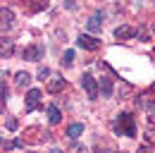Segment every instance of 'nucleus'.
I'll list each match as a JSON object with an SVG mask.
<instances>
[{"instance_id": "f257e3e1", "label": "nucleus", "mask_w": 155, "mask_h": 153, "mask_svg": "<svg viewBox=\"0 0 155 153\" xmlns=\"http://www.w3.org/2000/svg\"><path fill=\"white\" fill-rule=\"evenodd\" d=\"M112 129H115L117 136H136V122H134V115L131 113H122L117 115V120L112 122Z\"/></svg>"}, {"instance_id": "f03ea898", "label": "nucleus", "mask_w": 155, "mask_h": 153, "mask_svg": "<svg viewBox=\"0 0 155 153\" xmlns=\"http://www.w3.org/2000/svg\"><path fill=\"white\" fill-rule=\"evenodd\" d=\"M81 86L86 89V93H88V98H91V100H96V98H98V84H96V79L88 74V72L81 76Z\"/></svg>"}, {"instance_id": "7ed1b4c3", "label": "nucleus", "mask_w": 155, "mask_h": 153, "mask_svg": "<svg viewBox=\"0 0 155 153\" xmlns=\"http://www.w3.org/2000/svg\"><path fill=\"white\" fill-rule=\"evenodd\" d=\"M77 43L81 48H86V50H98V48H100V41L93 38V36H86V34H81V36L77 38Z\"/></svg>"}, {"instance_id": "20e7f679", "label": "nucleus", "mask_w": 155, "mask_h": 153, "mask_svg": "<svg viewBox=\"0 0 155 153\" xmlns=\"http://www.w3.org/2000/svg\"><path fill=\"white\" fill-rule=\"evenodd\" d=\"M38 103H41V91H38V89H31V91L26 93V113L36 110Z\"/></svg>"}, {"instance_id": "39448f33", "label": "nucleus", "mask_w": 155, "mask_h": 153, "mask_svg": "<svg viewBox=\"0 0 155 153\" xmlns=\"http://www.w3.org/2000/svg\"><path fill=\"white\" fill-rule=\"evenodd\" d=\"M45 55V48H43V46H31V48H26V50H24V60H36V62H38L41 57Z\"/></svg>"}, {"instance_id": "423d86ee", "label": "nucleus", "mask_w": 155, "mask_h": 153, "mask_svg": "<svg viewBox=\"0 0 155 153\" xmlns=\"http://www.w3.org/2000/svg\"><path fill=\"white\" fill-rule=\"evenodd\" d=\"M103 17H105V15L98 10L96 15L86 22V29H88V31H93V34H96V31H100V29H103Z\"/></svg>"}, {"instance_id": "0eeeda50", "label": "nucleus", "mask_w": 155, "mask_h": 153, "mask_svg": "<svg viewBox=\"0 0 155 153\" xmlns=\"http://www.w3.org/2000/svg\"><path fill=\"white\" fill-rule=\"evenodd\" d=\"M64 86H67V81H64L62 76H53V79L48 81V91H50V93H58V91H62Z\"/></svg>"}, {"instance_id": "6e6552de", "label": "nucleus", "mask_w": 155, "mask_h": 153, "mask_svg": "<svg viewBox=\"0 0 155 153\" xmlns=\"http://www.w3.org/2000/svg\"><path fill=\"white\" fill-rule=\"evenodd\" d=\"M60 117H62V115H60L58 105H48V122H50V124H58Z\"/></svg>"}, {"instance_id": "1a4fd4ad", "label": "nucleus", "mask_w": 155, "mask_h": 153, "mask_svg": "<svg viewBox=\"0 0 155 153\" xmlns=\"http://www.w3.org/2000/svg\"><path fill=\"white\" fill-rule=\"evenodd\" d=\"M115 36L117 38H131V36H136V31L131 29V26H117V29H115Z\"/></svg>"}, {"instance_id": "9d476101", "label": "nucleus", "mask_w": 155, "mask_h": 153, "mask_svg": "<svg viewBox=\"0 0 155 153\" xmlns=\"http://www.w3.org/2000/svg\"><path fill=\"white\" fill-rule=\"evenodd\" d=\"M81 132H84V124H81V122H74V124L67 127V136H69V139H79Z\"/></svg>"}, {"instance_id": "9b49d317", "label": "nucleus", "mask_w": 155, "mask_h": 153, "mask_svg": "<svg viewBox=\"0 0 155 153\" xmlns=\"http://www.w3.org/2000/svg\"><path fill=\"white\" fill-rule=\"evenodd\" d=\"M12 19H15V15L7 7H2V29H10L12 26Z\"/></svg>"}, {"instance_id": "f8f14e48", "label": "nucleus", "mask_w": 155, "mask_h": 153, "mask_svg": "<svg viewBox=\"0 0 155 153\" xmlns=\"http://www.w3.org/2000/svg\"><path fill=\"white\" fill-rule=\"evenodd\" d=\"M100 86H103V93L105 96H112V79L110 76H103L100 79Z\"/></svg>"}, {"instance_id": "ddd939ff", "label": "nucleus", "mask_w": 155, "mask_h": 153, "mask_svg": "<svg viewBox=\"0 0 155 153\" xmlns=\"http://www.w3.org/2000/svg\"><path fill=\"white\" fill-rule=\"evenodd\" d=\"M29 81H31V74H29V72H19V74H17V86H26Z\"/></svg>"}, {"instance_id": "4468645a", "label": "nucleus", "mask_w": 155, "mask_h": 153, "mask_svg": "<svg viewBox=\"0 0 155 153\" xmlns=\"http://www.w3.org/2000/svg\"><path fill=\"white\" fill-rule=\"evenodd\" d=\"M146 113H148V117L155 122V100H150V103H146Z\"/></svg>"}, {"instance_id": "2eb2a0df", "label": "nucleus", "mask_w": 155, "mask_h": 153, "mask_svg": "<svg viewBox=\"0 0 155 153\" xmlns=\"http://www.w3.org/2000/svg\"><path fill=\"white\" fill-rule=\"evenodd\" d=\"M72 62H74V50H67L62 55V65H72Z\"/></svg>"}, {"instance_id": "dca6fc26", "label": "nucleus", "mask_w": 155, "mask_h": 153, "mask_svg": "<svg viewBox=\"0 0 155 153\" xmlns=\"http://www.w3.org/2000/svg\"><path fill=\"white\" fill-rule=\"evenodd\" d=\"M138 153H155V146H150V144H143V146L138 148Z\"/></svg>"}, {"instance_id": "f3484780", "label": "nucleus", "mask_w": 155, "mask_h": 153, "mask_svg": "<svg viewBox=\"0 0 155 153\" xmlns=\"http://www.w3.org/2000/svg\"><path fill=\"white\" fill-rule=\"evenodd\" d=\"M48 76H50V72H48V67H41V70H38V79H43V81H45Z\"/></svg>"}, {"instance_id": "a211bd4d", "label": "nucleus", "mask_w": 155, "mask_h": 153, "mask_svg": "<svg viewBox=\"0 0 155 153\" xmlns=\"http://www.w3.org/2000/svg\"><path fill=\"white\" fill-rule=\"evenodd\" d=\"M96 153H112V151H110V148H103V146H98Z\"/></svg>"}, {"instance_id": "6ab92c4d", "label": "nucleus", "mask_w": 155, "mask_h": 153, "mask_svg": "<svg viewBox=\"0 0 155 153\" xmlns=\"http://www.w3.org/2000/svg\"><path fill=\"white\" fill-rule=\"evenodd\" d=\"M64 5H67L69 10H74V2H72V0H64Z\"/></svg>"}, {"instance_id": "aec40b11", "label": "nucleus", "mask_w": 155, "mask_h": 153, "mask_svg": "<svg viewBox=\"0 0 155 153\" xmlns=\"http://www.w3.org/2000/svg\"><path fill=\"white\" fill-rule=\"evenodd\" d=\"M48 153H62V151H60V148H53V151H48Z\"/></svg>"}, {"instance_id": "412c9836", "label": "nucleus", "mask_w": 155, "mask_h": 153, "mask_svg": "<svg viewBox=\"0 0 155 153\" xmlns=\"http://www.w3.org/2000/svg\"><path fill=\"white\" fill-rule=\"evenodd\" d=\"M150 91H155V84H153V86H150Z\"/></svg>"}]
</instances>
